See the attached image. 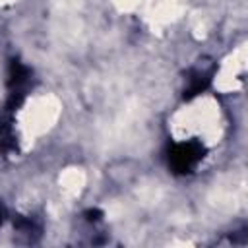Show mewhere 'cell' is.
Instances as JSON below:
<instances>
[{
	"mask_svg": "<svg viewBox=\"0 0 248 248\" xmlns=\"http://www.w3.org/2000/svg\"><path fill=\"white\" fill-rule=\"evenodd\" d=\"M203 155H205V147L198 140L180 141L174 143L169 151V167L176 174H188L198 167Z\"/></svg>",
	"mask_w": 248,
	"mask_h": 248,
	"instance_id": "cell-1",
	"label": "cell"
},
{
	"mask_svg": "<svg viewBox=\"0 0 248 248\" xmlns=\"http://www.w3.org/2000/svg\"><path fill=\"white\" fill-rule=\"evenodd\" d=\"M16 149V134L12 128V122L4 116H0V151L12 153Z\"/></svg>",
	"mask_w": 248,
	"mask_h": 248,
	"instance_id": "cell-2",
	"label": "cell"
},
{
	"mask_svg": "<svg viewBox=\"0 0 248 248\" xmlns=\"http://www.w3.org/2000/svg\"><path fill=\"white\" fill-rule=\"evenodd\" d=\"M87 215H89V217H87L89 221H97V219H99V215H101V211L93 209V211H87Z\"/></svg>",
	"mask_w": 248,
	"mask_h": 248,
	"instance_id": "cell-3",
	"label": "cell"
},
{
	"mask_svg": "<svg viewBox=\"0 0 248 248\" xmlns=\"http://www.w3.org/2000/svg\"><path fill=\"white\" fill-rule=\"evenodd\" d=\"M2 215H4V211H2V207H0V225H2Z\"/></svg>",
	"mask_w": 248,
	"mask_h": 248,
	"instance_id": "cell-4",
	"label": "cell"
}]
</instances>
